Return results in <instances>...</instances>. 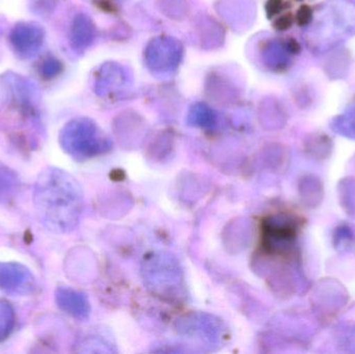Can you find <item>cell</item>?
Segmentation results:
<instances>
[{
	"instance_id": "52a82bcc",
	"label": "cell",
	"mask_w": 355,
	"mask_h": 354,
	"mask_svg": "<svg viewBox=\"0 0 355 354\" xmlns=\"http://www.w3.org/2000/svg\"><path fill=\"white\" fill-rule=\"evenodd\" d=\"M58 307L71 317L85 320L91 314V303L85 293L69 287H58L55 291Z\"/></svg>"
},
{
	"instance_id": "7c38bea8",
	"label": "cell",
	"mask_w": 355,
	"mask_h": 354,
	"mask_svg": "<svg viewBox=\"0 0 355 354\" xmlns=\"http://www.w3.org/2000/svg\"><path fill=\"white\" fill-rule=\"evenodd\" d=\"M152 353H198L194 348H191L189 345L178 344V343H162L156 346V348L152 349Z\"/></svg>"
},
{
	"instance_id": "7a4b0ae2",
	"label": "cell",
	"mask_w": 355,
	"mask_h": 354,
	"mask_svg": "<svg viewBox=\"0 0 355 354\" xmlns=\"http://www.w3.org/2000/svg\"><path fill=\"white\" fill-rule=\"evenodd\" d=\"M141 280L153 297L171 305L187 301L185 274L181 262L168 251H154L144 257Z\"/></svg>"
},
{
	"instance_id": "ba28073f",
	"label": "cell",
	"mask_w": 355,
	"mask_h": 354,
	"mask_svg": "<svg viewBox=\"0 0 355 354\" xmlns=\"http://www.w3.org/2000/svg\"><path fill=\"white\" fill-rule=\"evenodd\" d=\"M77 347L79 353H118L114 339L108 330H96L93 334L83 338Z\"/></svg>"
},
{
	"instance_id": "4fadbf2b",
	"label": "cell",
	"mask_w": 355,
	"mask_h": 354,
	"mask_svg": "<svg viewBox=\"0 0 355 354\" xmlns=\"http://www.w3.org/2000/svg\"><path fill=\"white\" fill-rule=\"evenodd\" d=\"M16 179L8 172H0V199L10 195V191L15 188Z\"/></svg>"
},
{
	"instance_id": "8fae6325",
	"label": "cell",
	"mask_w": 355,
	"mask_h": 354,
	"mask_svg": "<svg viewBox=\"0 0 355 354\" xmlns=\"http://www.w3.org/2000/svg\"><path fill=\"white\" fill-rule=\"evenodd\" d=\"M189 123L193 126L208 128L213 126L215 123V116L209 108L200 106L192 109L189 114Z\"/></svg>"
},
{
	"instance_id": "5b68a950",
	"label": "cell",
	"mask_w": 355,
	"mask_h": 354,
	"mask_svg": "<svg viewBox=\"0 0 355 354\" xmlns=\"http://www.w3.org/2000/svg\"><path fill=\"white\" fill-rule=\"evenodd\" d=\"M35 288V276L26 266L15 262L0 263V291L12 295H28Z\"/></svg>"
},
{
	"instance_id": "9c48e42d",
	"label": "cell",
	"mask_w": 355,
	"mask_h": 354,
	"mask_svg": "<svg viewBox=\"0 0 355 354\" xmlns=\"http://www.w3.org/2000/svg\"><path fill=\"white\" fill-rule=\"evenodd\" d=\"M73 45L76 48H85L89 45V42L93 39V25L89 22L87 17L80 16L76 17L74 24L72 27Z\"/></svg>"
},
{
	"instance_id": "30bf717a",
	"label": "cell",
	"mask_w": 355,
	"mask_h": 354,
	"mask_svg": "<svg viewBox=\"0 0 355 354\" xmlns=\"http://www.w3.org/2000/svg\"><path fill=\"white\" fill-rule=\"evenodd\" d=\"M16 316L12 305L8 301H0V342L10 337L14 330Z\"/></svg>"
},
{
	"instance_id": "8992f818",
	"label": "cell",
	"mask_w": 355,
	"mask_h": 354,
	"mask_svg": "<svg viewBox=\"0 0 355 354\" xmlns=\"http://www.w3.org/2000/svg\"><path fill=\"white\" fill-rule=\"evenodd\" d=\"M45 31L33 23H20L12 28L10 41L15 52L23 58L33 57L41 49Z\"/></svg>"
},
{
	"instance_id": "277c9868",
	"label": "cell",
	"mask_w": 355,
	"mask_h": 354,
	"mask_svg": "<svg viewBox=\"0 0 355 354\" xmlns=\"http://www.w3.org/2000/svg\"><path fill=\"white\" fill-rule=\"evenodd\" d=\"M179 336L196 341L205 347H218L227 340V326L223 320L206 312H189L175 321Z\"/></svg>"
},
{
	"instance_id": "6da1fadb",
	"label": "cell",
	"mask_w": 355,
	"mask_h": 354,
	"mask_svg": "<svg viewBox=\"0 0 355 354\" xmlns=\"http://www.w3.org/2000/svg\"><path fill=\"white\" fill-rule=\"evenodd\" d=\"M40 222L55 234L76 229L83 210V193L78 181L64 170L47 168L40 172L33 191Z\"/></svg>"
},
{
	"instance_id": "5bb4252c",
	"label": "cell",
	"mask_w": 355,
	"mask_h": 354,
	"mask_svg": "<svg viewBox=\"0 0 355 354\" xmlns=\"http://www.w3.org/2000/svg\"><path fill=\"white\" fill-rule=\"evenodd\" d=\"M60 70H62V66L55 58H48L42 66V73H43L44 77H47V78L56 76Z\"/></svg>"
},
{
	"instance_id": "3957f363",
	"label": "cell",
	"mask_w": 355,
	"mask_h": 354,
	"mask_svg": "<svg viewBox=\"0 0 355 354\" xmlns=\"http://www.w3.org/2000/svg\"><path fill=\"white\" fill-rule=\"evenodd\" d=\"M60 143L69 156L83 162L103 155L112 149V143L92 121L77 118L62 128Z\"/></svg>"
}]
</instances>
